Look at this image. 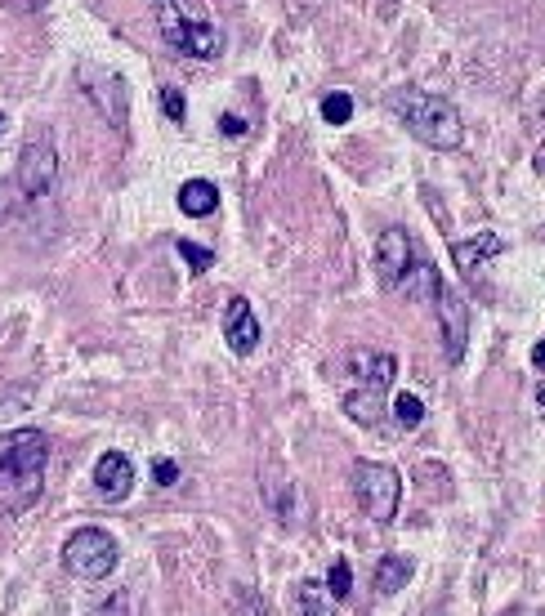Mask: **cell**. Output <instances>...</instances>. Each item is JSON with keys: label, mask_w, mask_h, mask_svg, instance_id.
<instances>
[{"label": "cell", "mask_w": 545, "mask_h": 616, "mask_svg": "<svg viewBox=\"0 0 545 616\" xmlns=\"http://www.w3.org/2000/svg\"><path fill=\"white\" fill-rule=\"evenodd\" d=\"M117 541H112L103 527H81V532L68 536V545H63V567H68L72 576H81V581H103V576L117 567Z\"/></svg>", "instance_id": "cell-6"}, {"label": "cell", "mask_w": 545, "mask_h": 616, "mask_svg": "<svg viewBox=\"0 0 545 616\" xmlns=\"http://www.w3.org/2000/svg\"><path fill=\"white\" fill-rule=\"evenodd\" d=\"M175 250L188 259V268H193V273H206V268L215 264V255H210V250H202V246H193V242H175Z\"/></svg>", "instance_id": "cell-23"}, {"label": "cell", "mask_w": 545, "mask_h": 616, "mask_svg": "<svg viewBox=\"0 0 545 616\" xmlns=\"http://www.w3.org/2000/svg\"><path fill=\"white\" fill-rule=\"evenodd\" d=\"M349 117H353V94L331 90L327 99H322V121L327 125H349Z\"/></svg>", "instance_id": "cell-19"}, {"label": "cell", "mask_w": 545, "mask_h": 616, "mask_svg": "<svg viewBox=\"0 0 545 616\" xmlns=\"http://www.w3.org/2000/svg\"><path fill=\"white\" fill-rule=\"evenodd\" d=\"M322 585H313V581H300L295 585V603H300V612H331V603L322 599Z\"/></svg>", "instance_id": "cell-22"}, {"label": "cell", "mask_w": 545, "mask_h": 616, "mask_svg": "<svg viewBox=\"0 0 545 616\" xmlns=\"http://www.w3.org/2000/svg\"><path fill=\"white\" fill-rule=\"evenodd\" d=\"M264 500L282 523H295L300 518V496H295V483L286 474H264Z\"/></svg>", "instance_id": "cell-16"}, {"label": "cell", "mask_w": 545, "mask_h": 616, "mask_svg": "<svg viewBox=\"0 0 545 616\" xmlns=\"http://www.w3.org/2000/svg\"><path fill=\"white\" fill-rule=\"evenodd\" d=\"M349 371L358 375V384H371V389H389L398 380V358L394 353H376V349H353Z\"/></svg>", "instance_id": "cell-12"}, {"label": "cell", "mask_w": 545, "mask_h": 616, "mask_svg": "<svg viewBox=\"0 0 545 616\" xmlns=\"http://www.w3.org/2000/svg\"><path fill=\"white\" fill-rule=\"evenodd\" d=\"M76 81H81V90L90 94L94 103H99L103 121L108 125H126V85L117 81V76L108 72V67H94V63H81L76 67Z\"/></svg>", "instance_id": "cell-8"}, {"label": "cell", "mask_w": 545, "mask_h": 616, "mask_svg": "<svg viewBox=\"0 0 545 616\" xmlns=\"http://www.w3.org/2000/svg\"><path fill=\"white\" fill-rule=\"evenodd\" d=\"M429 304H434L447 362H461L465 358V340H470V304H465V295L456 291V286H447V282H438V291H434V300Z\"/></svg>", "instance_id": "cell-7"}, {"label": "cell", "mask_w": 545, "mask_h": 616, "mask_svg": "<svg viewBox=\"0 0 545 616\" xmlns=\"http://www.w3.org/2000/svg\"><path fill=\"white\" fill-rule=\"evenodd\" d=\"M152 483H157V487H175L179 483V465H175V460H170V456L152 460Z\"/></svg>", "instance_id": "cell-24"}, {"label": "cell", "mask_w": 545, "mask_h": 616, "mask_svg": "<svg viewBox=\"0 0 545 616\" xmlns=\"http://www.w3.org/2000/svg\"><path fill=\"white\" fill-rule=\"evenodd\" d=\"M54 184H59V148H54L50 134H36V139L23 143V157H18L14 170V192L18 201H41L54 192Z\"/></svg>", "instance_id": "cell-5"}, {"label": "cell", "mask_w": 545, "mask_h": 616, "mask_svg": "<svg viewBox=\"0 0 545 616\" xmlns=\"http://www.w3.org/2000/svg\"><path fill=\"white\" fill-rule=\"evenodd\" d=\"M224 340H228V349H233L237 358L255 353V344H260V317H255V308L246 304L242 295L224 304Z\"/></svg>", "instance_id": "cell-11"}, {"label": "cell", "mask_w": 545, "mask_h": 616, "mask_svg": "<svg viewBox=\"0 0 545 616\" xmlns=\"http://www.w3.org/2000/svg\"><path fill=\"white\" fill-rule=\"evenodd\" d=\"M537 402H541V407H545V380H541V389H537Z\"/></svg>", "instance_id": "cell-29"}, {"label": "cell", "mask_w": 545, "mask_h": 616, "mask_svg": "<svg viewBox=\"0 0 545 616\" xmlns=\"http://www.w3.org/2000/svg\"><path fill=\"white\" fill-rule=\"evenodd\" d=\"M376 268H380V277H385L394 291H403L407 277L416 273V246H411V237L403 233V228H385V233H380Z\"/></svg>", "instance_id": "cell-9"}, {"label": "cell", "mask_w": 545, "mask_h": 616, "mask_svg": "<svg viewBox=\"0 0 545 616\" xmlns=\"http://www.w3.org/2000/svg\"><path fill=\"white\" fill-rule=\"evenodd\" d=\"M327 590H331V599L336 603H344L353 594V567L344 563V558H336V563H331V572H327Z\"/></svg>", "instance_id": "cell-20"}, {"label": "cell", "mask_w": 545, "mask_h": 616, "mask_svg": "<svg viewBox=\"0 0 545 616\" xmlns=\"http://www.w3.org/2000/svg\"><path fill=\"white\" fill-rule=\"evenodd\" d=\"M94 492L103 500H126L135 492V465H130V456H121V451H103L99 465H94Z\"/></svg>", "instance_id": "cell-10"}, {"label": "cell", "mask_w": 545, "mask_h": 616, "mask_svg": "<svg viewBox=\"0 0 545 616\" xmlns=\"http://www.w3.org/2000/svg\"><path fill=\"white\" fill-rule=\"evenodd\" d=\"M389 112H394V117L403 121L420 143H429V148H438V152H452V148H461L465 143L461 112H456V103L443 99V94L403 90V94L389 99Z\"/></svg>", "instance_id": "cell-2"}, {"label": "cell", "mask_w": 545, "mask_h": 616, "mask_svg": "<svg viewBox=\"0 0 545 616\" xmlns=\"http://www.w3.org/2000/svg\"><path fill=\"white\" fill-rule=\"evenodd\" d=\"M157 99H161V112H166V117L175 121V125L188 121V99H184V90H175V85H161Z\"/></svg>", "instance_id": "cell-21"}, {"label": "cell", "mask_w": 545, "mask_h": 616, "mask_svg": "<svg viewBox=\"0 0 545 616\" xmlns=\"http://www.w3.org/2000/svg\"><path fill=\"white\" fill-rule=\"evenodd\" d=\"M353 492L358 505L367 509L371 523H394L398 518V500H403V478L394 465H376V460H358L353 465Z\"/></svg>", "instance_id": "cell-4"}, {"label": "cell", "mask_w": 545, "mask_h": 616, "mask_svg": "<svg viewBox=\"0 0 545 616\" xmlns=\"http://www.w3.org/2000/svg\"><path fill=\"white\" fill-rule=\"evenodd\" d=\"M344 416L353 420V425H380V416H385V389H371V384H358V389L344 398Z\"/></svg>", "instance_id": "cell-15"}, {"label": "cell", "mask_w": 545, "mask_h": 616, "mask_svg": "<svg viewBox=\"0 0 545 616\" xmlns=\"http://www.w3.org/2000/svg\"><path fill=\"white\" fill-rule=\"evenodd\" d=\"M45 465H50V438L41 429L0 433V514H27L45 496Z\"/></svg>", "instance_id": "cell-1"}, {"label": "cell", "mask_w": 545, "mask_h": 616, "mask_svg": "<svg viewBox=\"0 0 545 616\" xmlns=\"http://www.w3.org/2000/svg\"><path fill=\"white\" fill-rule=\"evenodd\" d=\"M532 367H537V371H545V340H537V344H532Z\"/></svg>", "instance_id": "cell-27"}, {"label": "cell", "mask_w": 545, "mask_h": 616, "mask_svg": "<svg viewBox=\"0 0 545 616\" xmlns=\"http://www.w3.org/2000/svg\"><path fill=\"white\" fill-rule=\"evenodd\" d=\"M394 416H398V425H403V429H420V425H425V402H420L416 393H398V398H394Z\"/></svg>", "instance_id": "cell-18"}, {"label": "cell", "mask_w": 545, "mask_h": 616, "mask_svg": "<svg viewBox=\"0 0 545 616\" xmlns=\"http://www.w3.org/2000/svg\"><path fill=\"white\" fill-rule=\"evenodd\" d=\"M505 250V242L496 233H474V237H461V242H452V259L461 273H474L478 264H487V259H496Z\"/></svg>", "instance_id": "cell-13"}, {"label": "cell", "mask_w": 545, "mask_h": 616, "mask_svg": "<svg viewBox=\"0 0 545 616\" xmlns=\"http://www.w3.org/2000/svg\"><path fill=\"white\" fill-rule=\"evenodd\" d=\"M14 201H18V197H14V184H0V224L14 215Z\"/></svg>", "instance_id": "cell-26"}, {"label": "cell", "mask_w": 545, "mask_h": 616, "mask_svg": "<svg viewBox=\"0 0 545 616\" xmlns=\"http://www.w3.org/2000/svg\"><path fill=\"white\" fill-rule=\"evenodd\" d=\"M215 206H219V192L210 179H188L184 188H179V210H184L188 219H206V215H215Z\"/></svg>", "instance_id": "cell-17"}, {"label": "cell", "mask_w": 545, "mask_h": 616, "mask_svg": "<svg viewBox=\"0 0 545 616\" xmlns=\"http://www.w3.org/2000/svg\"><path fill=\"white\" fill-rule=\"evenodd\" d=\"M18 5H45V0H18Z\"/></svg>", "instance_id": "cell-30"}, {"label": "cell", "mask_w": 545, "mask_h": 616, "mask_svg": "<svg viewBox=\"0 0 545 616\" xmlns=\"http://www.w3.org/2000/svg\"><path fill=\"white\" fill-rule=\"evenodd\" d=\"M411 572H416V563H411L407 554H385L376 563V576H371V590L380 594V599H394L398 590H407Z\"/></svg>", "instance_id": "cell-14"}, {"label": "cell", "mask_w": 545, "mask_h": 616, "mask_svg": "<svg viewBox=\"0 0 545 616\" xmlns=\"http://www.w3.org/2000/svg\"><path fill=\"white\" fill-rule=\"evenodd\" d=\"M0 134H5V112H0Z\"/></svg>", "instance_id": "cell-31"}, {"label": "cell", "mask_w": 545, "mask_h": 616, "mask_svg": "<svg viewBox=\"0 0 545 616\" xmlns=\"http://www.w3.org/2000/svg\"><path fill=\"white\" fill-rule=\"evenodd\" d=\"M532 170H537V175H545V143L537 152H532Z\"/></svg>", "instance_id": "cell-28"}, {"label": "cell", "mask_w": 545, "mask_h": 616, "mask_svg": "<svg viewBox=\"0 0 545 616\" xmlns=\"http://www.w3.org/2000/svg\"><path fill=\"white\" fill-rule=\"evenodd\" d=\"M148 9H152V18H157V32L166 36V45L193 54V59H210V63L224 54V32H219L210 18L188 14L179 0H148Z\"/></svg>", "instance_id": "cell-3"}, {"label": "cell", "mask_w": 545, "mask_h": 616, "mask_svg": "<svg viewBox=\"0 0 545 616\" xmlns=\"http://www.w3.org/2000/svg\"><path fill=\"white\" fill-rule=\"evenodd\" d=\"M219 130H224L228 139H242V134L251 130V125H246L242 117H237V112H224V117H219Z\"/></svg>", "instance_id": "cell-25"}]
</instances>
